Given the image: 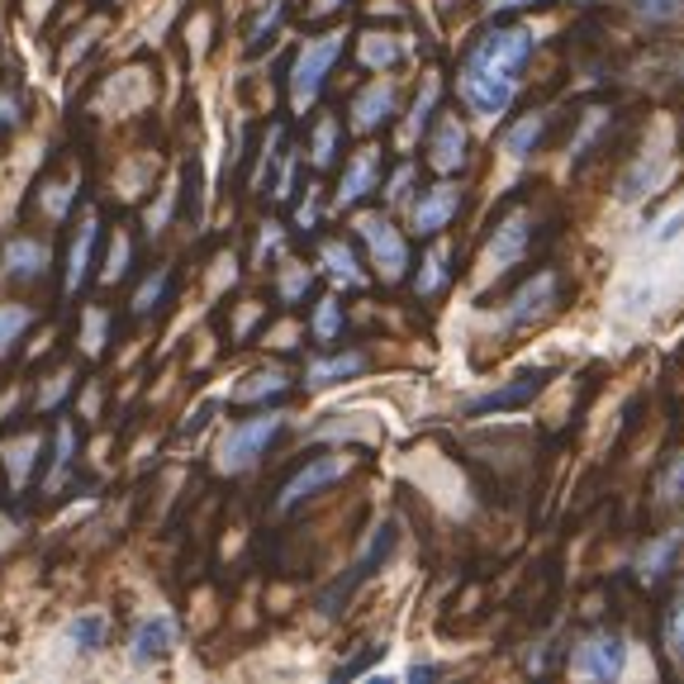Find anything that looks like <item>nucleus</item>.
I'll return each mask as SVG.
<instances>
[{
    "mask_svg": "<svg viewBox=\"0 0 684 684\" xmlns=\"http://www.w3.org/2000/svg\"><path fill=\"white\" fill-rule=\"evenodd\" d=\"M433 105H438V82H428L423 95H419V105H413V115H409V138L423 134V124H428V115H433Z\"/></svg>",
    "mask_w": 684,
    "mask_h": 684,
    "instance_id": "34",
    "label": "nucleus"
},
{
    "mask_svg": "<svg viewBox=\"0 0 684 684\" xmlns=\"http://www.w3.org/2000/svg\"><path fill=\"white\" fill-rule=\"evenodd\" d=\"M281 390H291V376L285 371H262V376H252L248 386H238V404H257V400H266V394H281Z\"/></svg>",
    "mask_w": 684,
    "mask_h": 684,
    "instance_id": "25",
    "label": "nucleus"
},
{
    "mask_svg": "<svg viewBox=\"0 0 684 684\" xmlns=\"http://www.w3.org/2000/svg\"><path fill=\"white\" fill-rule=\"evenodd\" d=\"M34 324V314L20 309V305H0V352H6V343H14L20 333Z\"/></svg>",
    "mask_w": 684,
    "mask_h": 684,
    "instance_id": "30",
    "label": "nucleus"
},
{
    "mask_svg": "<svg viewBox=\"0 0 684 684\" xmlns=\"http://www.w3.org/2000/svg\"><path fill=\"white\" fill-rule=\"evenodd\" d=\"M171 646H177V618H171V613H148V618H143V623L134 628L129 661H134V665H152V661H162Z\"/></svg>",
    "mask_w": 684,
    "mask_h": 684,
    "instance_id": "8",
    "label": "nucleus"
},
{
    "mask_svg": "<svg viewBox=\"0 0 684 684\" xmlns=\"http://www.w3.org/2000/svg\"><path fill=\"white\" fill-rule=\"evenodd\" d=\"M366 366L361 352H343V357H328V361H314L309 366V386H333V380H347V376H357Z\"/></svg>",
    "mask_w": 684,
    "mask_h": 684,
    "instance_id": "22",
    "label": "nucleus"
},
{
    "mask_svg": "<svg viewBox=\"0 0 684 684\" xmlns=\"http://www.w3.org/2000/svg\"><path fill=\"white\" fill-rule=\"evenodd\" d=\"M343 328V305L338 299H319V309H314V338L319 343H333Z\"/></svg>",
    "mask_w": 684,
    "mask_h": 684,
    "instance_id": "29",
    "label": "nucleus"
},
{
    "mask_svg": "<svg viewBox=\"0 0 684 684\" xmlns=\"http://www.w3.org/2000/svg\"><path fill=\"white\" fill-rule=\"evenodd\" d=\"M319 214H324V210H319V196H314V190H309V196H305V204H299V214H295V224L309 233L314 224H319Z\"/></svg>",
    "mask_w": 684,
    "mask_h": 684,
    "instance_id": "39",
    "label": "nucleus"
},
{
    "mask_svg": "<svg viewBox=\"0 0 684 684\" xmlns=\"http://www.w3.org/2000/svg\"><path fill=\"white\" fill-rule=\"evenodd\" d=\"M72 442H76L72 423H62V428H57V456H53V471L43 475V490H48V495H57L62 481H67V471H72Z\"/></svg>",
    "mask_w": 684,
    "mask_h": 684,
    "instance_id": "24",
    "label": "nucleus"
},
{
    "mask_svg": "<svg viewBox=\"0 0 684 684\" xmlns=\"http://www.w3.org/2000/svg\"><path fill=\"white\" fill-rule=\"evenodd\" d=\"M394 551V523H380V528H376V537H371V547H366L361 551V561L352 566V570H347V576L338 580V585H333V590L328 594H319V613L324 618H333V613H343V603H347V594H352L357 590V585L361 580H371L376 576V566L380 561H386V556Z\"/></svg>",
    "mask_w": 684,
    "mask_h": 684,
    "instance_id": "7",
    "label": "nucleus"
},
{
    "mask_svg": "<svg viewBox=\"0 0 684 684\" xmlns=\"http://www.w3.org/2000/svg\"><path fill=\"white\" fill-rule=\"evenodd\" d=\"M428 162H433L442 177H452V171L466 167V124L456 115H442L433 138H428Z\"/></svg>",
    "mask_w": 684,
    "mask_h": 684,
    "instance_id": "10",
    "label": "nucleus"
},
{
    "mask_svg": "<svg viewBox=\"0 0 684 684\" xmlns=\"http://www.w3.org/2000/svg\"><path fill=\"white\" fill-rule=\"evenodd\" d=\"M338 57H343V34H324V39L299 48V57L291 67V101L299 109L319 101V91H324V82H328V72H333V62Z\"/></svg>",
    "mask_w": 684,
    "mask_h": 684,
    "instance_id": "3",
    "label": "nucleus"
},
{
    "mask_svg": "<svg viewBox=\"0 0 684 684\" xmlns=\"http://www.w3.org/2000/svg\"><path fill=\"white\" fill-rule=\"evenodd\" d=\"M109 638V618L105 613H82L67 623V646L72 651H101Z\"/></svg>",
    "mask_w": 684,
    "mask_h": 684,
    "instance_id": "19",
    "label": "nucleus"
},
{
    "mask_svg": "<svg viewBox=\"0 0 684 684\" xmlns=\"http://www.w3.org/2000/svg\"><path fill=\"white\" fill-rule=\"evenodd\" d=\"M523 6H533V0H485L490 14H508V10H523Z\"/></svg>",
    "mask_w": 684,
    "mask_h": 684,
    "instance_id": "42",
    "label": "nucleus"
},
{
    "mask_svg": "<svg viewBox=\"0 0 684 684\" xmlns=\"http://www.w3.org/2000/svg\"><path fill=\"white\" fill-rule=\"evenodd\" d=\"M556 291H561V285H556L551 272L533 276L514 299H508V314H504V319H508V324H533V319H543V314L556 305Z\"/></svg>",
    "mask_w": 684,
    "mask_h": 684,
    "instance_id": "12",
    "label": "nucleus"
},
{
    "mask_svg": "<svg viewBox=\"0 0 684 684\" xmlns=\"http://www.w3.org/2000/svg\"><path fill=\"white\" fill-rule=\"evenodd\" d=\"M543 134H547V115H523L514 129L504 134V152L508 157H528L537 143H543Z\"/></svg>",
    "mask_w": 684,
    "mask_h": 684,
    "instance_id": "20",
    "label": "nucleus"
},
{
    "mask_svg": "<svg viewBox=\"0 0 684 684\" xmlns=\"http://www.w3.org/2000/svg\"><path fill=\"white\" fill-rule=\"evenodd\" d=\"M456 210H461V186H452V181L433 186L419 204H413V233H423V238L442 233L456 219Z\"/></svg>",
    "mask_w": 684,
    "mask_h": 684,
    "instance_id": "9",
    "label": "nucleus"
},
{
    "mask_svg": "<svg viewBox=\"0 0 684 684\" xmlns=\"http://www.w3.org/2000/svg\"><path fill=\"white\" fill-rule=\"evenodd\" d=\"M448 248H433V252H428V257H423V272H419V281H413V291H419V295H438L442 291V285H448Z\"/></svg>",
    "mask_w": 684,
    "mask_h": 684,
    "instance_id": "23",
    "label": "nucleus"
},
{
    "mask_svg": "<svg viewBox=\"0 0 684 684\" xmlns=\"http://www.w3.org/2000/svg\"><path fill=\"white\" fill-rule=\"evenodd\" d=\"M680 233H684V210L671 214V219H665V224L656 229V243H671V238H680Z\"/></svg>",
    "mask_w": 684,
    "mask_h": 684,
    "instance_id": "40",
    "label": "nucleus"
},
{
    "mask_svg": "<svg viewBox=\"0 0 684 684\" xmlns=\"http://www.w3.org/2000/svg\"><path fill=\"white\" fill-rule=\"evenodd\" d=\"M281 14H285V0H272V6L262 10V20L252 24V34H248V48H262V43H266V34H272V29L281 24Z\"/></svg>",
    "mask_w": 684,
    "mask_h": 684,
    "instance_id": "33",
    "label": "nucleus"
},
{
    "mask_svg": "<svg viewBox=\"0 0 684 684\" xmlns=\"http://www.w3.org/2000/svg\"><path fill=\"white\" fill-rule=\"evenodd\" d=\"M628 665V642L623 632H594L585 638L576 651H570V671L585 680H618Z\"/></svg>",
    "mask_w": 684,
    "mask_h": 684,
    "instance_id": "4",
    "label": "nucleus"
},
{
    "mask_svg": "<svg viewBox=\"0 0 684 684\" xmlns=\"http://www.w3.org/2000/svg\"><path fill=\"white\" fill-rule=\"evenodd\" d=\"M361 57H366V67H390V62L400 57V48H394L390 39L371 34V39H366V48H361Z\"/></svg>",
    "mask_w": 684,
    "mask_h": 684,
    "instance_id": "32",
    "label": "nucleus"
},
{
    "mask_svg": "<svg viewBox=\"0 0 684 684\" xmlns=\"http://www.w3.org/2000/svg\"><path fill=\"white\" fill-rule=\"evenodd\" d=\"M357 233H361V243L371 248L376 272L386 276V281H400L404 266H409V248H404V238L394 233L390 219H386V214H361V219H357Z\"/></svg>",
    "mask_w": 684,
    "mask_h": 684,
    "instance_id": "5",
    "label": "nucleus"
},
{
    "mask_svg": "<svg viewBox=\"0 0 684 684\" xmlns=\"http://www.w3.org/2000/svg\"><path fill=\"white\" fill-rule=\"evenodd\" d=\"M319 262H324V272L338 281V285H361V266H357V252L347 248V243H324L319 248Z\"/></svg>",
    "mask_w": 684,
    "mask_h": 684,
    "instance_id": "18",
    "label": "nucleus"
},
{
    "mask_svg": "<svg viewBox=\"0 0 684 684\" xmlns=\"http://www.w3.org/2000/svg\"><path fill=\"white\" fill-rule=\"evenodd\" d=\"M376 181H380V152H376V148H366V152H357L352 162H347V171H343L338 204H357V200H366V196L376 190Z\"/></svg>",
    "mask_w": 684,
    "mask_h": 684,
    "instance_id": "16",
    "label": "nucleus"
},
{
    "mask_svg": "<svg viewBox=\"0 0 684 684\" xmlns=\"http://www.w3.org/2000/svg\"><path fill=\"white\" fill-rule=\"evenodd\" d=\"M680 543H684V533H671V537H656V543H646L642 547V580H661L665 570H671V556L680 551Z\"/></svg>",
    "mask_w": 684,
    "mask_h": 684,
    "instance_id": "21",
    "label": "nucleus"
},
{
    "mask_svg": "<svg viewBox=\"0 0 684 684\" xmlns=\"http://www.w3.org/2000/svg\"><path fill=\"white\" fill-rule=\"evenodd\" d=\"M95 243H101V219L86 214L82 224H76V238H72V252H67V276H62V291L76 295L86 285V272L95 262Z\"/></svg>",
    "mask_w": 684,
    "mask_h": 684,
    "instance_id": "11",
    "label": "nucleus"
},
{
    "mask_svg": "<svg viewBox=\"0 0 684 684\" xmlns=\"http://www.w3.org/2000/svg\"><path fill=\"white\" fill-rule=\"evenodd\" d=\"M523 248H528V214L514 210L504 219V224L495 229V238H490V252H485V266L490 272H504V266H514L523 257Z\"/></svg>",
    "mask_w": 684,
    "mask_h": 684,
    "instance_id": "13",
    "label": "nucleus"
},
{
    "mask_svg": "<svg viewBox=\"0 0 684 684\" xmlns=\"http://www.w3.org/2000/svg\"><path fill=\"white\" fill-rule=\"evenodd\" d=\"M347 475V456H338V452H328V456H314L309 466H299L291 481H285V490H281V499H276V514H295L305 499H314L319 490H328L333 481H343Z\"/></svg>",
    "mask_w": 684,
    "mask_h": 684,
    "instance_id": "6",
    "label": "nucleus"
},
{
    "mask_svg": "<svg viewBox=\"0 0 684 684\" xmlns=\"http://www.w3.org/2000/svg\"><path fill=\"white\" fill-rule=\"evenodd\" d=\"M314 167H333L338 162V119H319V134H314Z\"/></svg>",
    "mask_w": 684,
    "mask_h": 684,
    "instance_id": "27",
    "label": "nucleus"
},
{
    "mask_svg": "<svg viewBox=\"0 0 684 684\" xmlns=\"http://www.w3.org/2000/svg\"><path fill=\"white\" fill-rule=\"evenodd\" d=\"M409 181H413V167L404 162L400 171H394V181H390V190H386V196H390V200H404V186H409Z\"/></svg>",
    "mask_w": 684,
    "mask_h": 684,
    "instance_id": "41",
    "label": "nucleus"
},
{
    "mask_svg": "<svg viewBox=\"0 0 684 684\" xmlns=\"http://www.w3.org/2000/svg\"><path fill=\"white\" fill-rule=\"evenodd\" d=\"M390 115H394V82H376V86H366V91L357 95V105H352V129H357V134H376Z\"/></svg>",
    "mask_w": 684,
    "mask_h": 684,
    "instance_id": "15",
    "label": "nucleus"
},
{
    "mask_svg": "<svg viewBox=\"0 0 684 684\" xmlns=\"http://www.w3.org/2000/svg\"><path fill=\"white\" fill-rule=\"evenodd\" d=\"M661 177H665V162H656V167L638 162V167H632V177L623 181V200H642V196H651V190L661 186Z\"/></svg>",
    "mask_w": 684,
    "mask_h": 684,
    "instance_id": "26",
    "label": "nucleus"
},
{
    "mask_svg": "<svg viewBox=\"0 0 684 684\" xmlns=\"http://www.w3.org/2000/svg\"><path fill=\"white\" fill-rule=\"evenodd\" d=\"M680 495H684V456L671 466V475L661 481V504H680Z\"/></svg>",
    "mask_w": 684,
    "mask_h": 684,
    "instance_id": "36",
    "label": "nucleus"
},
{
    "mask_svg": "<svg viewBox=\"0 0 684 684\" xmlns=\"http://www.w3.org/2000/svg\"><path fill=\"white\" fill-rule=\"evenodd\" d=\"M20 95H14V91H0V134H6V129H14V124H20Z\"/></svg>",
    "mask_w": 684,
    "mask_h": 684,
    "instance_id": "38",
    "label": "nucleus"
},
{
    "mask_svg": "<svg viewBox=\"0 0 684 684\" xmlns=\"http://www.w3.org/2000/svg\"><path fill=\"white\" fill-rule=\"evenodd\" d=\"M167 281H171L167 272H152V276H148V285H143V291L134 295V314H148V309H157V299L167 295Z\"/></svg>",
    "mask_w": 684,
    "mask_h": 684,
    "instance_id": "31",
    "label": "nucleus"
},
{
    "mask_svg": "<svg viewBox=\"0 0 684 684\" xmlns=\"http://www.w3.org/2000/svg\"><path fill=\"white\" fill-rule=\"evenodd\" d=\"M48 266V248L43 243H29V238H14V243L6 248V272L14 281H34L39 272Z\"/></svg>",
    "mask_w": 684,
    "mask_h": 684,
    "instance_id": "17",
    "label": "nucleus"
},
{
    "mask_svg": "<svg viewBox=\"0 0 684 684\" xmlns=\"http://www.w3.org/2000/svg\"><path fill=\"white\" fill-rule=\"evenodd\" d=\"M285 428V413L276 409H262L257 419H243L224 438V448H219V471L224 475H238V471H252L262 461V452L276 442V433Z\"/></svg>",
    "mask_w": 684,
    "mask_h": 684,
    "instance_id": "2",
    "label": "nucleus"
},
{
    "mask_svg": "<svg viewBox=\"0 0 684 684\" xmlns=\"http://www.w3.org/2000/svg\"><path fill=\"white\" fill-rule=\"evenodd\" d=\"M665 646H671V656L684 661V585L671 599V613H665Z\"/></svg>",
    "mask_w": 684,
    "mask_h": 684,
    "instance_id": "28",
    "label": "nucleus"
},
{
    "mask_svg": "<svg viewBox=\"0 0 684 684\" xmlns=\"http://www.w3.org/2000/svg\"><path fill=\"white\" fill-rule=\"evenodd\" d=\"M533 57V34L518 24H504V29H490L485 39H475V48L461 62V101H466L475 115L495 119L514 105L518 95V72L523 62Z\"/></svg>",
    "mask_w": 684,
    "mask_h": 684,
    "instance_id": "1",
    "label": "nucleus"
},
{
    "mask_svg": "<svg viewBox=\"0 0 684 684\" xmlns=\"http://www.w3.org/2000/svg\"><path fill=\"white\" fill-rule=\"evenodd\" d=\"M547 386V371H523L514 376V386H499V390H490L481 394V400H471L466 413H499V409H518V404H528L537 390Z\"/></svg>",
    "mask_w": 684,
    "mask_h": 684,
    "instance_id": "14",
    "label": "nucleus"
},
{
    "mask_svg": "<svg viewBox=\"0 0 684 684\" xmlns=\"http://www.w3.org/2000/svg\"><path fill=\"white\" fill-rule=\"evenodd\" d=\"M309 281H314V276L305 272V266H299V272H291V276H285V281H281V299H285V305H295V299L309 291Z\"/></svg>",
    "mask_w": 684,
    "mask_h": 684,
    "instance_id": "37",
    "label": "nucleus"
},
{
    "mask_svg": "<svg viewBox=\"0 0 684 684\" xmlns=\"http://www.w3.org/2000/svg\"><path fill=\"white\" fill-rule=\"evenodd\" d=\"M632 6H638V14H646V20H675L684 10V0H632Z\"/></svg>",
    "mask_w": 684,
    "mask_h": 684,
    "instance_id": "35",
    "label": "nucleus"
}]
</instances>
